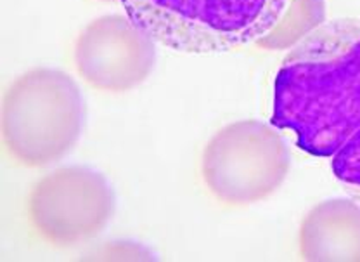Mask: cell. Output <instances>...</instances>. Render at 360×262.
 <instances>
[{
    "mask_svg": "<svg viewBox=\"0 0 360 262\" xmlns=\"http://www.w3.org/2000/svg\"><path fill=\"white\" fill-rule=\"evenodd\" d=\"M272 125L333 158L360 129V20L324 21L291 47L274 82Z\"/></svg>",
    "mask_w": 360,
    "mask_h": 262,
    "instance_id": "6da1fadb",
    "label": "cell"
},
{
    "mask_svg": "<svg viewBox=\"0 0 360 262\" xmlns=\"http://www.w3.org/2000/svg\"><path fill=\"white\" fill-rule=\"evenodd\" d=\"M84 120V96L70 73L32 68L4 92V148L18 166L49 167L77 146Z\"/></svg>",
    "mask_w": 360,
    "mask_h": 262,
    "instance_id": "7a4b0ae2",
    "label": "cell"
},
{
    "mask_svg": "<svg viewBox=\"0 0 360 262\" xmlns=\"http://www.w3.org/2000/svg\"><path fill=\"white\" fill-rule=\"evenodd\" d=\"M160 46L182 54H217L258 44L290 0H118Z\"/></svg>",
    "mask_w": 360,
    "mask_h": 262,
    "instance_id": "3957f363",
    "label": "cell"
},
{
    "mask_svg": "<svg viewBox=\"0 0 360 262\" xmlns=\"http://www.w3.org/2000/svg\"><path fill=\"white\" fill-rule=\"evenodd\" d=\"M290 166V149L274 127L260 120H239L206 143L201 177L220 204L245 207L276 193Z\"/></svg>",
    "mask_w": 360,
    "mask_h": 262,
    "instance_id": "277c9868",
    "label": "cell"
},
{
    "mask_svg": "<svg viewBox=\"0 0 360 262\" xmlns=\"http://www.w3.org/2000/svg\"><path fill=\"white\" fill-rule=\"evenodd\" d=\"M26 212L40 239L56 249H70L106 230L115 214V193L94 168L58 167L33 185Z\"/></svg>",
    "mask_w": 360,
    "mask_h": 262,
    "instance_id": "5b68a950",
    "label": "cell"
},
{
    "mask_svg": "<svg viewBox=\"0 0 360 262\" xmlns=\"http://www.w3.org/2000/svg\"><path fill=\"white\" fill-rule=\"evenodd\" d=\"M156 44L127 14H106L90 21L77 37L75 68L96 91L129 92L155 70Z\"/></svg>",
    "mask_w": 360,
    "mask_h": 262,
    "instance_id": "8992f818",
    "label": "cell"
},
{
    "mask_svg": "<svg viewBox=\"0 0 360 262\" xmlns=\"http://www.w3.org/2000/svg\"><path fill=\"white\" fill-rule=\"evenodd\" d=\"M300 256L317 262H360V204L333 198L317 204L302 220Z\"/></svg>",
    "mask_w": 360,
    "mask_h": 262,
    "instance_id": "52a82bcc",
    "label": "cell"
},
{
    "mask_svg": "<svg viewBox=\"0 0 360 262\" xmlns=\"http://www.w3.org/2000/svg\"><path fill=\"white\" fill-rule=\"evenodd\" d=\"M324 21V0H290V6L279 23L258 42V46L265 49L292 47Z\"/></svg>",
    "mask_w": 360,
    "mask_h": 262,
    "instance_id": "ba28073f",
    "label": "cell"
},
{
    "mask_svg": "<svg viewBox=\"0 0 360 262\" xmlns=\"http://www.w3.org/2000/svg\"><path fill=\"white\" fill-rule=\"evenodd\" d=\"M331 168L338 181L360 204V129L338 149Z\"/></svg>",
    "mask_w": 360,
    "mask_h": 262,
    "instance_id": "9c48e42d",
    "label": "cell"
},
{
    "mask_svg": "<svg viewBox=\"0 0 360 262\" xmlns=\"http://www.w3.org/2000/svg\"><path fill=\"white\" fill-rule=\"evenodd\" d=\"M89 259L101 261H149L153 259V254L146 247L134 242H115L108 243L103 249L97 250Z\"/></svg>",
    "mask_w": 360,
    "mask_h": 262,
    "instance_id": "30bf717a",
    "label": "cell"
},
{
    "mask_svg": "<svg viewBox=\"0 0 360 262\" xmlns=\"http://www.w3.org/2000/svg\"><path fill=\"white\" fill-rule=\"evenodd\" d=\"M103 2H112V0H103Z\"/></svg>",
    "mask_w": 360,
    "mask_h": 262,
    "instance_id": "8fae6325",
    "label": "cell"
}]
</instances>
